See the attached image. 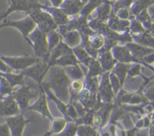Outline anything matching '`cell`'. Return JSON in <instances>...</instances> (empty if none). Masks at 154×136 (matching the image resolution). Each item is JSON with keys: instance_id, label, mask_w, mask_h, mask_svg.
<instances>
[{"instance_id": "cell-1", "label": "cell", "mask_w": 154, "mask_h": 136, "mask_svg": "<svg viewBox=\"0 0 154 136\" xmlns=\"http://www.w3.org/2000/svg\"><path fill=\"white\" fill-rule=\"evenodd\" d=\"M33 42L32 46L34 48L35 53L38 58H45L48 57L49 53V43L47 40L46 34L41 29H37L35 31L32 37Z\"/></svg>"}, {"instance_id": "cell-2", "label": "cell", "mask_w": 154, "mask_h": 136, "mask_svg": "<svg viewBox=\"0 0 154 136\" xmlns=\"http://www.w3.org/2000/svg\"><path fill=\"white\" fill-rule=\"evenodd\" d=\"M2 60L8 64L12 69L14 70H26L34 64L41 61L40 58H33L29 56L21 57H2Z\"/></svg>"}, {"instance_id": "cell-3", "label": "cell", "mask_w": 154, "mask_h": 136, "mask_svg": "<svg viewBox=\"0 0 154 136\" xmlns=\"http://www.w3.org/2000/svg\"><path fill=\"white\" fill-rule=\"evenodd\" d=\"M36 22H35L34 19L32 18V16H28L22 20L19 21H7L5 23L2 24L1 27L3 26H13L14 28H17L24 38L28 40L29 44H31V42L28 39V36L36 27Z\"/></svg>"}, {"instance_id": "cell-4", "label": "cell", "mask_w": 154, "mask_h": 136, "mask_svg": "<svg viewBox=\"0 0 154 136\" xmlns=\"http://www.w3.org/2000/svg\"><path fill=\"white\" fill-rule=\"evenodd\" d=\"M35 90L36 88H35L34 85H24L19 91H17L16 93H14V96L17 103L23 109H26L28 106L29 100L36 96Z\"/></svg>"}, {"instance_id": "cell-5", "label": "cell", "mask_w": 154, "mask_h": 136, "mask_svg": "<svg viewBox=\"0 0 154 136\" xmlns=\"http://www.w3.org/2000/svg\"><path fill=\"white\" fill-rule=\"evenodd\" d=\"M48 66L47 65L46 61L42 62L41 61L37 64L32 66L29 68L25 70L23 73L25 75L29 76L34 80H35L36 82H38L39 85H42V80H43L44 76H45V73L48 70Z\"/></svg>"}, {"instance_id": "cell-6", "label": "cell", "mask_w": 154, "mask_h": 136, "mask_svg": "<svg viewBox=\"0 0 154 136\" xmlns=\"http://www.w3.org/2000/svg\"><path fill=\"white\" fill-rule=\"evenodd\" d=\"M20 113L19 103L15 99L14 96L6 98L1 103V114L2 116H14Z\"/></svg>"}, {"instance_id": "cell-7", "label": "cell", "mask_w": 154, "mask_h": 136, "mask_svg": "<svg viewBox=\"0 0 154 136\" xmlns=\"http://www.w3.org/2000/svg\"><path fill=\"white\" fill-rule=\"evenodd\" d=\"M29 120H25L22 114L8 118V123L11 129L12 136H21L24 127Z\"/></svg>"}, {"instance_id": "cell-8", "label": "cell", "mask_w": 154, "mask_h": 136, "mask_svg": "<svg viewBox=\"0 0 154 136\" xmlns=\"http://www.w3.org/2000/svg\"><path fill=\"white\" fill-rule=\"evenodd\" d=\"M41 89H42V92H41V94H40V98L38 99V100L37 102H36L35 104H34L32 106L30 107V109L38 111H40L41 113L44 114H45L46 116L49 117H51L49 111H48V106H47L46 98H45V93H44L43 89H42V87Z\"/></svg>"}, {"instance_id": "cell-9", "label": "cell", "mask_w": 154, "mask_h": 136, "mask_svg": "<svg viewBox=\"0 0 154 136\" xmlns=\"http://www.w3.org/2000/svg\"><path fill=\"white\" fill-rule=\"evenodd\" d=\"M2 76H5V79H7L8 82L10 83V85L12 87L17 86V85H25V81H24V78H25V74L23 73H20V74H15L13 73H8L5 75L2 73Z\"/></svg>"}, {"instance_id": "cell-10", "label": "cell", "mask_w": 154, "mask_h": 136, "mask_svg": "<svg viewBox=\"0 0 154 136\" xmlns=\"http://www.w3.org/2000/svg\"><path fill=\"white\" fill-rule=\"evenodd\" d=\"M9 126H8L7 124H4V125H2L1 126V136H11V132L8 127Z\"/></svg>"}, {"instance_id": "cell-11", "label": "cell", "mask_w": 154, "mask_h": 136, "mask_svg": "<svg viewBox=\"0 0 154 136\" xmlns=\"http://www.w3.org/2000/svg\"><path fill=\"white\" fill-rule=\"evenodd\" d=\"M82 87V83L80 80H75L72 83V88L74 91H79Z\"/></svg>"}, {"instance_id": "cell-12", "label": "cell", "mask_w": 154, "mask_h": 136, "mask_svg": "<svg viewBox=\"0 0 154 136\" xmlns=\"http://www.w3.org/2000/svg\"><path fill=\"white\" fill-rule=\"evenodd\" d=\"M61 1L62 0H52L53 3H55V4H57V5H58V4H60V3H61Z\"/></svg>"}]
</instances>
